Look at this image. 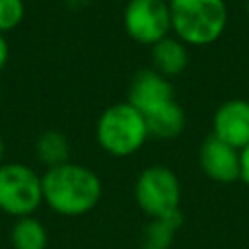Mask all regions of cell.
Wrapping results in <instances>:
<instances>
[{
    "label": "cell",
    "mask_w": 249,
    "mask_h": 249,
    "mask_svg": "<svg viewBox=\"0 0 249 249\" xmlns=\"http://www.w3.org/2000/svg\"><path fill=\"white\" fill-rule=\"evenodd\" d=\"M43 202L60 216H84L91 212L101 198V179L82 163L66 161L49 167L43 175Z\"/></svg>",
    "instance_id": "6da1fadb"
},
{
    "label": "cell",
    "mask_w": 249,
    "mask_h": 249,
    "mask_svg": "<svg viewBox=\"0 0 249 249\" xmlns=\"http://www.w3.org/2000/svg\"><path fill=\"white\" fill-rule=\"evenodd\" d=\"M171 33L187 47H204L218 41L228 23L224 0H169Z\"/></svg>",
    "instance_id": "7a4b0ae2"
},
{
    "label": "cell",
    "mask_w": 249,
    "mask_h": 249,
    "mask_svg": "<svg viewBox=\"0 0 249 249\" xmlns=\"http://www.w3.org/2000/svg\"><path fill=\"white\" fill-rule=\"evenodd\" d=\"M95 136L107 154L115 158L132 156L144 146L148 138L146 119L128 101L113 103L99 115Z\"/></svg>",
    "instance_id": "3957f363"
},
{
    "label": "cell",
    "mask_w": 249,
    "mask_h": 249,
    "mask_svg": "<svg viewBox=\"0 0 249 249\" xmlns=\"http://www.w3.org/2000/svg\"><path fill=\"white\" fill-rule=\"evenodd\" d=\"M43 204L41 175L19 161L0 165V210L14 218L33 216Z\"/></svg>",
    "instance_id": "277c9868"
},
{
    "label": "cell",
    "mask_w": 249,
    "mask_h": 249,
    "mask_svg": "<svg viewBox=\"0 0 249 249\" xmlns=\"http://www.w3.org/2000/svg\"><path fill=\"white\" fill-rule=\"evenodd\" d=\"M134 198L140 210H144L150 218L179 210L181 185L175 171L165 165L146 167L134 183Z\"/></svg>",
    "instance_id": "5b68a950"
},
{
    "label": "cell",
    "mask_w": 249,
    "mask_h": 249,
    "mask_svg": "<svg viewBox=\"0 0 249 249\" xmlns=\"http://www.w3.org/2000/svg\"><path fill=\"white\" fill-rule=\"evenodd\" d=\"M123 23L130 39L140 45H156L171 35V12L167 0H128Z\"/></svg>",
    "instance_id": "8992f818"
},
{
    "label": "cell",
    "mask_w": 249,
    "mask_h": 249,
    "mask_svg": "<svg viewBox=\"0 0 249 249\" xmlns=\"http://www.w3.org/2000/svg\"><path fill=\"white\" fill-rule=\"evenodd\" d=\"M126 101L146 117L161 109L163 105L175 101V91L169 78L161 76L154 68H144L132 76Z\"/></svg>",
    "instance_id": "52a82bcc"
},
{
    "label": "cell",
    "mask_w": 249,
    "mask_h": 249,
    "mask_svg": "<svg viewBox=\"0 0 249 249\" xmlns=\"http://www.w3.org/2000/svg\"><path fill=\"white\" fill-rule=\"evenodd\" d=\"M202 171L216 183H233L241 179V152L210 134L198 154Z\"/></svg>",
    "instance_id": "ba28073f"
},
{
    "label": "cell",
    "mask_w": 249,
    "mask_h": 249,
    "mask_svg": "<svg viewBox=\"0 0 249 249\" xmlns=\"http://www.w3.org/2000/svg\"><path fill=\"white\" fill-rule=\"evenodd\" d=\"M212 134L241 152L249 144V101H224L212 117Z\"/></svg>",
    "instance_id": "9c48e42d"
},
{
    "label": "cell",
    "mask_w": 249,
    "mask_h": 249,
    "mask_svg": "<svg viewBox=\"0 0 249 249\" xmlns=\"http://www.w3.org/2000/svg\"><path fill=\"white\" fill-rule=\"evenodd\" d=\"M152 68L165 78L179 76L189 64V47L175 35L152 45Z\"/></svg>",
    "instance_id": "30bf717a"
},
{
    "label": "cell",
    "mask_w": 249,
    "mask_h": 249,
    "mask_svg": "<svg viewBox=\"0 0 249 249\" xmlns=\"http://www.w3.org/2000/svg\"><path fill=\"white\" fill-rule=\"evenodd\" d=\"M144 119H146V126H148V136H154L160 140L177 138L185 130V124H187L185 111L175 101L146 115Z\"/></svg>",
    "instance_id": "8fae6325"
},
{
    "label": "cell",
    "mask_w": 249,
    "mask_h": 249,
    "mask_svg": "<svg viewBox=\"0 0 249 249\" xmlns=\"http://www.w3.org/2000/svg\"><path fill=\"white\" fill-rule=\"evenodd\" d=\"M181 224H183L181 210H175L158 218H150L140 237L142 249H169Z\"/></svg>",
    "instance_id": "7c38bea8"
},
{
    "label": "cell",
    "mask_w": 249,
    "mask_h": 249,
    "mask_svg": "<svg viewBox=\"0 0 249 249\" xmlns=\"http://www.w3.org/2000/svg\"><path fill=\"white\" fill-rule=\"evenodd\" d=\"M10 243L14 249H47L49 233L35 216L16 218L10 230Z\"/></svg>",
    "instance_id": "4fadbf2b"
},
{
    "label": "cell",
    "mask_w": 249,
    "mask_h": 249,
    "mask_svg": "<svg viewBox=\"0 0 249 249\" xmlns=\"http://www.w3.org/2000/svg\"><path fill=\"white\" fill-rule=\"evenodd\" d=\"M35 156L37 160L49 169V167H56L62 165L66 161H70V144L68 138L60 132V130H45L37 142H35Z\"/></svg>",
    "instance_id": "5bb4252c"
},
{
    "label": "cell",
    "mask_w": 249,
    "mask_h": 249,
    "mask_svg": "<svg viewBox=\"0 0 249 249\" xmlns=\"http://www.w3.org/2000/svg\"><path fill=\"white\" fill-rule=\"evenodd\" d=\"M25 18L23 0H0V33L14 31Z\"/></svg>",
    "instance_id": "9a60e30c"
},
{
    "label": "cell",
    "mask_w": 249,
    "mask_h": 249,
    "mask_svg": "<svg viewBox=\"0 0 249 249\" xmlns=\"http://www.w3.org/2000/svg\"><path fill=\"white\" fill-rule=\"evenodd\" d=\"M241 181L249 187V144L241 150Z\"/></svg>",
    "instance_id": "2e32d148"
},
{
    "label": "cell",
    "mask_w": 249,
    "mask_h": 249,
    "mask_svg": "<svg viewBox=\"0 0 249 249\" xmlns=\"http://www.w3.org/2000/svg\"><path fill=\"white\" fill-rule=\"evenodd\" d=\"M8 58H10V45L4 37V33H0V70L8 64Z\"/></svg>",
    "instance_id": "e0dca14e"
},
{
    "label": "cell",
    "mask_w": 249,
    "mask_h": 249,
    "mask_svg": "<svg viewBox=\"0 0 249 249\" xmlns=\"http://www.w3.org/2000/svg\"><path fill=\"white\" fill-rule=\"evenodd\" d=\"M2 160H4V140H2V136H0V165L4 163Z\"/></svg>",
    "instance_id": "ac0fdd59"
},
{
    "label": "cell",
    "mask_w": 249,
    "mask_h": 249,
    "mask_svg": "<svg viewBox=\"0 0 249 249\" xmlns=\"http://www.w3.org/2000/svg\"><path fill=\"white\" fill-rule=\"evenodd\" d=\"M245 10H247V16H249V0H247V4H245Z\"/></svg>",
    "instance_id": "d6986e66"
}]
</instances>
